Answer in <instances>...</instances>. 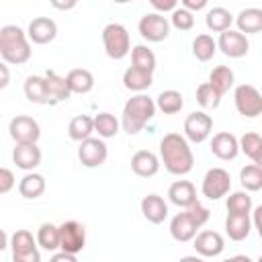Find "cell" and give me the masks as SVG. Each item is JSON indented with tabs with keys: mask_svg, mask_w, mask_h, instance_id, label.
I'll use <instances>...</instances> for the list:
<instances>
[{
	"mask_svg": "<svg viewBox=\"0 0 262 262\" xmlns=\"http://www.w3.org/2000/svg\"><path fill=\"white\" fill-rule=\"evenodd\" d=\"M160 158L164 162V168L174 176H184L194 166V156L180 133H166L160 141Z\"/></svg>",
	"mask_w": 262,
	"mask_h": 262,
	"instance_id": "6da1fadb",
	"label": "cell"
},
{
	"mask_svg": "<svg viewBox=\"0 0 262 262\" xmlns=\"http://www.w3.org/2000/svg\"><path fill=\"white\" fill-rule=\"evenodd\" d=\"M31 43L27 33L16 25H4L0 29V57L4 63L20 66L31 59Z\"/></svg>",
	"mask_w": 262,
	"mask_h": 262,
	"instance_id": "7a4b0ae2",
	"label": "cell"
},
{
	"mask_svg": "<svg viewBox=\"0 0 262 262\" xmlns=\"http://www.w3.org/2000/svg\"><path fill=\"white\" fill-rule=\"evenodd\" d=\"M156 115V102L147 94H135L131 96L123 106V131L129 135H137Z\"/></svg>",
	"mask_w": 262,
	"mask_h": 262,
	"instance_id": "3957f363",
	"label": "cell"
},
{
	"mask_svg": "<svg viewBox=\"0 0 262 262\" xmlns=\"http://www.w3.org/2000/svg\"><path fill=\"white\" fill-rule=\"evenodd\" d=\"M102 45L104 53L111 59H123L131 51V39L127 29L121 23H108L102 29Z\"/></svg>",
	"mask_w": 262,
	"mask_h": 262,
	"instance_id": "277c9868",
	"label": "cell"
},
{
	"mask_svg": "<svg viewBox=\"0 0 262 262\" xmlns=\"http://www.w3.org/2000/svg\"><path fill=\"white\" fill-rule=\"evenodd\" d=\"M233 102L242 117L256 119L262 113V94L252 84H239L233 92Z\"/></svg>",
	"mask_w": 262,
	"mask_h": 262,
	"instance_id": "5b68a950",
	"label": "cell"
},
{
	"mask_svg": "<svg viewBox=\"0 0 262 262\" xmlns=\"http://www.w3.org/2000/svg\"><path fill=\"white\" fill-rule=\"evenodd\" d=\"M229 188H231V176L225 168H211L203 176L201 192L211 201H217V199L225 196L229 192Z\"/></svg>",
	"mask_w": 262,
	"mask_h": 262,
	"instance_id": "8992f818",
	"label": "cell"
},
{
	"mask_svg": "<svg viewBox=\"0 0 262 262\" xmlns=\"http://www.w3.org/2000/svg\"><path fill=\"white\" fill-rule=\"evenodd\" d=\"M59 227V250L68 254H78L86 246V229L78 221H63Z\"/></svg>",
	"mask_w": 262,
	"mask_h": 262,
	"instance_id": "52a82bcc",
	"label": "cell"
},
{
	"mask_svg": "<svg viewBox=\"0 0 262 262\" xmlns=\"http://www.w3.org/2000/svg\"><path fill=\"white\" fill-rule=\"evenodd\" d=\"M139 35L151 43H160L164 39H168L170 35V23L164 14H158V12H147L139 18Z\"/></svg>",
	"mask_w": 262,
	"mask_h": 262,
	"instance_id": "ba28073f",
	"label": "cell"
},
{
	"mask_svg": "<svg viewBox=\"0 0 262 262\" xmlns=\"http://www.w3.org/2000/svg\"><path fill=\"white\" fill-rule=\"evenodd\" d=\"M213 131V119L205 111H194L184 119V139L192 143H203Z\"/></svg>",
	"mask_w": 262,
	"mask_h": 262,
	"instance_id": "9c48e42d",
	"label": "cell"
},
{
	"mask_svg": "<svg viewBox=\"0 0 262 262\" xmlns=\"http://www.w3.org/2000/svg\"><path fill=\"white\" fill-rule=\"evenodd\" d=\"M8 133L16 143H37L41 137V127L33 117L16 115L8 123Z\"/></svg>",
	"mask_w": 262,
	"mask_h": 262,
	"instance_id": "30bf717a",
	"label": "cell"
},
{
	"mask_svg": "<svg viewBox=\"0 0 262 262\" xmlns=\"http://www.w3.org/2000/svg\"><path fill=\"white\" fill-rule=\"evenodd\" d=\"M108 158V147L104 143V139L100 137H88L84 141H80L78 147V160L82 162V166L86 168H98L106 162Z\"/></svg>",
	"mask_w": 262,
	"mask_h": 262,
	"instance_id": "8fae6325",
	"label": "cell"
},
{
	"mask_svg": "<svg viewBox=\"0 0 262 262\" xmlns=\"http://www.w3.org/2000/svg\"><path fill=\"white\" fill-rule=\"evenodd\" d=\"M215 43H217V49H221V53L225 57H231V59L244 57L250 49L248 37L242 35L239 31H233V29H227V31L219 33V39Z\"/></svg>",
	"mask_w": 262,
	"mask_h": 262,
	"instance_id": "7c38bea8",
	"label": "cell"
},
{
	"mask_svg": "<svg viewBox=\"0 0 262 262\" xmlns=\"http://www.w3.org/2000/svg\"><path fill=\"white\" fill-rule=\"evenodd\" d=\"M27 37L29 41L37 43V45H45V43H51L55 37H57V25L53 18L49 16H37L29 23V29H27Z\"/></svg>",
	"mask_w": 262,
	"mask_h": 262,
	"instance_id": "4fadbf2b",
	"label": "cell"
},
{
	"mask_svg": "<svg viewBox=\"0 0 262 262\" xmlns=\"http://www.w3.org/2000/svg\"><path fill=\"white\" fill-rule=\"evenodd\" d=\"M12 162L25 172H33L41 164V149L37 143H16L12 149Z\"/></svg>",
	"mask_w": 262,
	"mask_h": 262,
	"instance_id": "5bb4252c",
	"label": "cell"
},
{
	"mask_svg": "<svg viewBox=\"0 0 262 262\" xmlns=\"http://www.w3.org/2000/svg\"><path fill=\"white\" fill-rule=\"evenodd\" d=\"M211 151L215 158L219 160H233L237 154H239V145H237V137L229 131H221V133H215L213 139H211Z\"/></svg>",
	"mask_w": 262,
	"mask_h": 262,
	"instance_id": "9a60e30c",
	"label": "cell"
},
{
	"mask_svg": "<svg viewBox=\"0 0 262 262\" xmlns=\"http://www.w3.org/2000/svg\"><path fill=\"white\" fill-rule=\"evenodd\" d=\"M223 248H225V242H223V235L219 231L207 229V231H201L194 235V250L201 256H207V258L219 256L223 252Z\"/></svg>",
	"mask_w": 262,
	"mask_h": 262,
	"instance_id": "2e32d148",
	"label": "cell"
},
{
	"mask_svg": "<svg viewBox=\"0 0 262 262\" xmlns=\"http://www.w3.org/2000/svg\"><path fill=\"white\" fill-rule=\"evenodd\" d=\"M131 170L137 176H141V178H149V176L158 174V170H160V158L154 151H149V149H139L131 158Z\"/></svg>",
	"mask_w": 262,
	"mask_h": 262,
	"instance_id": "e0dca14e",
	"label": "cell"
},
{
	"mask_svg": "<svg viewBox=\"0 0 262 262\" xmlns=\"http://www.w3.org/2000/svg\"><path fill=\"white\" fill-rule=\"evenodd\" d=\"M168 199L176 207L186 209V207L196 203V188H194V184L190 180H176L168 188Z\"/></svg>",
	"mask_w": 262,
	"mask_h": 262,
	"instance_id": "ac0fdd59",
	"label": "cell"
},
{
	"mask_svg": "<svg viewBox=\"0 0 262 262\" xmlns=\"http://www.w3.org/2000/svg\"><path fill=\"white\" fill-rule=\"evenodd\" d=\"M141 213L149 223L158 225L168 217V205L160 194L151 192V194H145L141 199Z\"/></svg>",
	"mask_w": 262,
	"mask_h": 262,
	"instance_id": "d6986e66",
	"label": "cell"
},
{
	"mask_svg": "<svg viewBox=\"0 0 262 262\" xmlns=\"http://www.w3.org/2000/svg\"><path fill=\"white\" fill-rule=\"evenodd\" d=\"M201 227L182 211V213H178V215H174L172 217V221H170V235L176 239V242H190V239H194V235H196V231H199Z\"/></svg>",
	"mask_w": 262,
	"mask_h": 262,
	"instance_id": "ffe728a7",
	"label": "cell"
},
{
	"mask_svg": "<svg viewBox=\"0 0 262 262\" xmlns=\"http://www.w3.org/2000/svg\"><path fill=\"white\" fill-rule=\"evenodd\" d=\"M154 84V74L151 72H145V70H139V68H127L125 74H123V86L131 92H137L141 94L143 90H147L149 86Z\"/></svg>",
	"mask_w": 262,
	"mask_h": 262,
	"instance_id": "44dd1931",
	"label": "cell"
},
{
	"mask_svg": "<svg viewBox=\"0 0 262 262\" xmlns=\"http://www.w3.org/2000/svg\"><path fill=\"white\" fill-rule=\"evenodd\" d=\"M66 82L72 94H88L94 88V76L90 70H84V68L70 70L66 76Z\"/></svg>",
	"mask_w": 262,
	"mask_h": 262,
	"instance_id": "7402d4cb",
	"label": "cell"
},
{
	"mask_svg": "<svg viewBox=\"0 0 262 262\" xmlns=\"http://www.w3.org/2000/svg\"><path fill=\"white\" fill-rule=\"evenodd\" d=\"M45 82H47V94H49V104H59L63 100H68L72 96L68 82L63 76H57L55 72H47L45 74Z\"/></svg>",
	"mask_w": 262,
	"mask_h": 262,
	"instance_id": "603a6c76",
	"label": "cell"
},
{
	"mask_svg": "<svg viewBox=\"0 0 262 262\" xmlns=\"http://www.w3.org/2000/svg\"><path fill=\"white\" fill-rule=\"evenodd\" d=\"M250 229H252L250 215H233V213H227L225 231H227L229 239L242 242V239H246V237L250 235Z\"/></svg>",
	"mask_w": 262,
	"mask_h": 262,
	"instance_id": "cb8c5ba5",
	"label": "cell"
},
{
	"mask_svg": "<svg viewBox=\"0 0 262 262\" xmlns=\"http://www.w3.org/2000/svg\"><path fill=\"white\" fill-rule=\"evenodd\" d=\"M25 96L35 104H49L45 76H29L25 80Z\"/></svg>",
	"mask_w": 262,
	"mask_h": 262,
	"instance_id": "d4e9b609",
	"label": "cell"
},
{
	"mask_svg": "<svg viewBox=\"0 0 262 262\" xmlns=\"http://www.w3.org/2000/svg\"><path fill=\"white\" fill-rule=\"evenodd\" d=\"M45 178L37 172H27L18 182V192L23 199H39L45 192Z\"/></svg>",
	"mask_w": 262,
	"mask_h": 262,
	"instance_id": "484cf974",
	"label": "cell"
},
{
	"mask_svg": "<svg viewBox=\"0 0 262 262\" xmlns=\"http://www.w3.org/2000/svg\"><path fill=\"white\" fill-rule=\"evenodd\" d=\"M237 145H239V151H244L256 166H262V137L258 133L254 131L244 133L237 139Z\"/></svg>",
	"mask_w": 262,
	"mask_h": 262,
	"instance_id": "4316f807",
	"label": "cell"
},
{
	"mask_svg": "<svg viewBox=\"0 0 262 262\" xmlns=\"http://www.w3.org/2000/svg\"><path fill=\"white\" fill-rule=\"evenodd\" d=\"M235 23H237V31L244 35L248 33H260L262 31V10L260 8H244L237 16H235Z\"/></svg>",
	"mask_w": 262,
	"mask_h": 262,
	"instance_id": "83f0119b",
	"label": "cell"
},
{
	"mask_svg": "<svg viewBox=\"0 0 262 262\" xmlns=\"http://www.w3.org/2000/svg\"><path fill=\"white\" fill-rule=\"evenodd\" d=\"M205 23H207V29H209V31L223 33V31H227V29L231 27L233 14H231L227 8H223V6H213V8L207 12Z\"/></svg>",
	"mask_w": 262,
	"mask_h": 262,
	"instance_id": "f1b7e54d",
	"label": "cell"
},
{
	"mask_svg": "<svg viewBox=\"0 0 262 262\" xmlns=\"http://www.w3.org/2000/svg\"><path fill=\"white\" fill-rule=\"evenodd\" d=\"M94 133V119L88 115H76L68 125V135L74 141H84Z\"/></svg>",
	"mask_w": 262,
	"mask_h": 262,
	"instance_id": "f546056e",
	"label": "cell"
},
{
	"mask_svg": "<svg viewBox=\"0 0 262 262\" xmlns=\"http://www.w3.org/2000/svg\"><path fill=\"white\" fill-rule=\"evenodd\" d=\"M235 82V76H233V70L227 68V66H217L213 68V72L209 74V84L213 90H217L221 96L225 92H229V88L233 86Z\"/></svg>",
	"mask_w": 262,
	"mask_h": 262,
	"instance_id": "4dcf8cb0",
	"label": "cell"
},
{
	"mask_svg": "<svg viewBox=\"0 0 262 262\" xmlns=\"http://www.w3.org/2000/svg\"><path fill=\"white\" fill-rule=\"evenodd\" d=\"M154 102H156V108H160L164 115H176L184 106V98L178 90H164L158 94Z\"/></svg>",
	"mask_w": 262,
	"mask_h": 262,
	"instance_id": "1f68e13d",
	"label": "cell"
},
{
	"mask_svg": "<svg viewBox=\"0 0 262 262\" xmlns=\"http://www.w3.org/2000/svg\"><path fill=\"white\" fill-rule=\"evenodd\" d=\"M35 242H37V246H41L47 252L59 250V227L53 223H41L37 229Z\"/></svg>",
	"mask_w": 262,
	"mask_h": 262,
	"instance_id": "d6a6232c",
	"label": "cell"
},
{
	"mask_svg": "<svg viewBox=\"0 0 262 262\" xmlns=\"http://www.w3.org/2000/svg\"><path fill=\"white\" fill-rule=\"evenodd\" d=\"M215 53H217V43L211 35L201 33L192 39V55L199 61H209V59H213Z\"/></svg>",
	"mask_w": 262,
	"mask_h": 262,
	"instance_id": "836d02e7",
	"label": "cell"
},
{
	"mask_svg": "<svg viewBox=\"0 0 262 262\" xmlns=\"http://www.w3.org/2000/svg\"><path fill=\"white\" fill-rule=\"evenodd\" d=\"M94 131L98 133L100 139H111L119 133V121L111 113H98L94 117Z\"/></svg>",
	"mask_w": 262,
	"mask_h": 262,
	"instance_id": "e575fe53",
	"label": "cell"
},
{
	"mask_svg": "<svg viewBox=\"0 0 262 262\" xmlns=\"http://www.w3.org/2000/svg\"><path fill=\"white\" fill-rule=\"evenodd\" d=\"M239 182L246 188V192H256L262 188V166L248 164L239 170Z\"/></svg>",
	"mask_w": 262,
	"mask_h": 262,
	"instance_id": "d590c367",
	"label": "cell"
},
{
	"mask_svg": "<svg viewBox=\"0 0 262 262\" xmlns=\"http://www.w3.org/2000/svg\"><path fill=\"white\" fill-rule=\"evenodd\" d=\"M131 61H133V68H139L151 74L156 70V53L147 45H135L131 49Z\"/></svg>",
	"mask_w": 262,
	"mask_h": 262,
	"instance_id": "8d00e7d4",
	"label": "cell"
},
{
	"mask_svg": "<svg viewBox=\"0 0 262 262\" xmlns=\"http://www.w3.org/2000/svg\"><path fill=\"white\" fill-rule=\"evenodd\" d=\"M10 248H12V254H27L37 250V242L29 229H16L10 237Z\"/></svg>",
	"mask_w": 262,
	"mask_h": 262,
	"instance_id": "74e56055",
	"label": "cell"
},
{
	"mask_svg": "<svg viewBox=\"0 0 262 262\" xmlns=\"http://www.w3.org/2000/svg\"><path fill=\"white\" fill-rule=\"evenodd\" d=\"M250 211H252V196L246 190H237L227 196V213L250 215Z\"/></svg>",
	"mask_w": 262,
	"mask_h": 262,
	"instance_id": "f35d334b",
	"label": "cell"
},
{
	"mask_svg": "<svg viewBox=\"0 0 262 262\" xmlns=\"http://www.w3.org/2000/svg\"><path fill=\"white\" fill-rule=\"evenodd\" d=\"M196 102H199L203 108H217L219 102H221V94H219L217 90H213L209 82H203V84L196 88Z\"/></svg>",
	"mask_w": 262,
	"mask_h": 262,
	"instance_id": "ab89813d",
	"label": "cell"
},
{
	"mask_svg": "<svg viewBox=\"0 0 262 262\" xmlns=\"http://www.w3.org/2000/svg\"><path fill=\"white\" fill-rule=\"evenodd\" d=\"M168 23H172L178 31H190V29L194 27V16H192V12H188L186 8L178 6V8L172 10V16H170Z\"/></svg>",
	"mask_w": 262,
	"mask_h": 262,
	"instance_id": "60d3db41",
	"label": "cell"
},
{
	"mask_svg": "<svg viewBox=\"0 0 262 262\" xmlns=\"http://www.w3.org/2000/svg\"><path fill=\"white\" fill-rule=\"evenodd\" d=\"M184 213H186V215H188V217H190L199 227H203V225L209 221V217H211V211H209L207 207H203L199 201H196L194 205L186 207V209H184Z\"/></svg>",
	"mask_w": 262,
	"mask_h": 262,
	"instance_id": "b9f144b4",
	"label": "cell"
},
{
	"mask_svg": "<svg viewBox=\"0 0 262 262\" xmlns=\"http://www.w3.org/2000/svg\"><path fill=\"white\" fill-rule=\"evenodd\" d=\"M14 186V174L8 168H0V194L10 192Z\"/></svg>",
	"mask_w": 262,
	"mask_h": 262,
	"instance_id": "7bdbcfd3",
	"label": "cell"
},
{
	"mask_svg": "<svg viewBox=\"0 0 262 262\" xmlns=\"http://www.w3.org/2000/svg\"><path fill=\"white\" fill-rule=\"evenodd\" d=\"M151 6L158 10V14L160 12H172L174 8H178V2L176 0H151Z\"/></svg>",
	"mask_w": 262,
	"mask_h": 262,
	"instance_id": "ee69618b",
	"label": "cell"
},
{
	"mask_svg": "<svg viewBox=\"0 0 262 262\" xmlns=\"http://www.w3.org/2000/svg\"><path fill=\"white\" fill-rule=\"evenodd\" d=\"M12 262H41L39 250L27 252V254H12Z\"/></svg>",
	"mask_w": 262,
	"mask_h": 262,
	"instance_id": "f6af8a7d",
	"label": "cell"
},
{
	"mask_svg": "<svg viewBox=\"0 0 262 262\" xmlns=\"http://www.w3.org/2000/svg\"><path fill=\"white\" fill-rule=\"evenodd\" d=\"M180 6L186 8L188 12H192V10H201V8H205V6H207V0H182Z\"/></svg>",
	"mask_w": 262,
	"mask_h": 262,
	"instance_id": "bcb514c9",
	"label": "cell"
},
{
	"mask_svg": "<svg viewBox=\"0 0 262 262\" xmlns=\"http://www.w3.org/2000/svg\"><path fill=\"white\" fill-rule=\"evenodd\" d=\"M8 82H10V70H8V66L0 59V90H4V88L8 86Z\"/></svg>",
	"mask_w": 262,
	"mask_h": 262,
	"instance_id": "7dc6e473",
	"label": "cell"
},
{
	"mask_svg": "<svg viewBox=\"0 0 262 262\" xmlns=\"http://www.w3.org/2000/svg\"><path fill=\"white\" fill-rule=\"evenodd\" d=\"M49 262H78V258L74 254H68V252H57L51 256Z\"/></svg>",
	"mask_w": 262,
	"mask_h": 262,
	"instance_id": "c3c4849f",
	"label": "cell"
},
{
	"mask_svg": "<svg viewBox=\"0 0 262 262\" xmlns=\"http://www.w3.org/2000/svg\"><path fill=\"white\" fill-rule=\"evenodd\" d=\"M260 215H262V207H256V209H254V223H256L258 233L262 235V223H260Z\"/></svg>",
	"mask_w": 262,
	"mask_h": 262,
	"instance_id": "681fc988",
	"label": "cell"
},
{
	"mask_svg": "<svg viewBox=\"0 0 262 262\" xmlns=\"http://www.w3.org/2000/svg\"><path fill=\"white\" fill-rule=\"evenodd\" d=\"M223 262H254L250 256H244V254H239V256H231V258H225Z\"/></svg>",
	"mask_w": 262,
	"mask_h": 262,
	"instance_id": "f907efd6",
	"label": "cell"
},
{
	"mask_svg": "<svg viewBox=\"0 0 262 262\" xmlns=\"http://www.w3.org/2000/svg\"><path fill=\"white\" fill-rule=\"evenodd\" d=\"M51 6H53V8H59V10H70V8H74V6H76V2H68V4H61V2H51Z\"/></svg>",
	"mask_w": 262,
	"mask_h": 262,
	"instance_id": "816d5d0a",
	"label": "cell"
},
{
	"mask_svg": "<svg viewBox=\"0 0 262 262\" xmlns=\"http://www.w3.org/2000/svg\"><path fill=\"white\" fill-rule=\"evenodd\" d=\"M6 246H8V235L4 233V229H0V252H2Z\"/></svg>",
	"mask_w": 262,
	"mask_h": 262,
	"instance_id": "f5cc1de1",
	"label": "cell"
},
{
	"mask_svg": "<svg viewBox=\"0 0 262 262\" xmlns=\"http://www.w3.org/2000/svg\"><path fill=\"white\" fill-rule=\"evenodd\" d=\"M178 262H205V260L199 258V256H182Z\"/></svg>",
	"mask_w": 262,
	"mask_h": 262,
	"instance_id": "db71d44e",
	"label": "cell"
}]
</instances>
